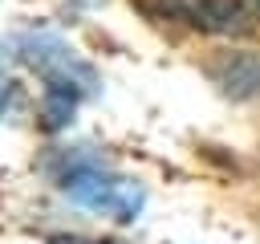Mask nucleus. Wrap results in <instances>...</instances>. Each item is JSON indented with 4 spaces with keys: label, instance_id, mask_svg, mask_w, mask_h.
<instances>
[{
    "label": "nucleus",
    "instance_id": "obj_1",
    "mask_svg": "<svg viewBox=\"0 0 260 244\" xmlns=\"http://www.w3.org/2000/svg\"><path fill=\"white\" fill-rule=\"evenodd\" d=\"M57 183H61V191H65L73 203H81V207H89V211H102V216H114V220H134L138 207H142V191H138L130 179L110 175V171H106L102 163H93V159H73V163L57 175Z\"/></svg>",
    "mask_w": 260,
    "mask_h": 244
},
{
    "label": "nucleus",
    "instance_id": "obj_2",
    "mask_svg": "<svg viewBox=\"0 0 260 244\" xmlns=\"http://www.w3.org/2000/svg\"><path fill=\"white\" fill-rule=\"evenodd\" d=\"M142 8L158 20H179L199 33H232L244 24V0H142Z\"/></svg>",
    "mask_w": 260,
    "mask_h": 244
},
{
    "label": "nucleus",
    "instance_id": "obj_3",
    "mask_svg": "<svg viewBox=\"0 0 260 244\" xmlns=\"http://www.w3.org/2000/svg\"><path fill=\"white\" fill-rule=\"evenodd\" d=\"M211 77L232 98H260V53H228L211 65Z\"/></svg>",
    "mask_w": 260,
    "mask_h": 244
},
{
    "label": "nucleus",
    "instance_id": "obj_4",
    "mask_svg": "<svg viewBox=\"0 0 260 244\" xmlns=\"http://www.w3.org/2000/svg\"><path fill=\"white\" fill-rule=\"evenodd\" d=\"M53 244H106V240H77V236H53Z\"/></svg>",
    "mask_w": 260,
    "mask_h": 244
}]
</instances>
